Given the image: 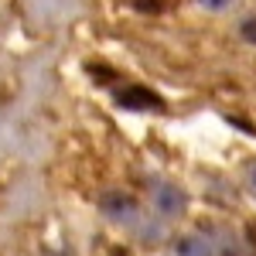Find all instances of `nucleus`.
<instances>
[{"label": "nucleus", "instance_id": "obj_3", "mask_svg": "<svg viewBox=\"0 0 256 256\" xmlns=\"http://www.w3.org/2000/svg\"><path fill=\"white\" fill-rule=\"evenodd\" d=\"M195 4L205 14H229V10L236 7V0H195Z\"/></svg>", "mask_w": 256, "mask_h": 256}, {"label": "nucleus", "instance_id": "obj_1", "mask_svg": "<svg viewBox=\"0 0 256 256\" xmlns=\"http://www.w3.org/2000/svg\"><path fill=\"white\" fill-rule=\"evenodd\" d=\"M150 208L160 218H178V216H184V208H188V195H184V188H178L174 181H160L150 192Z\"/></svg>", "mask_w": 256, "mask_h": 256}, {"label": "nucleus", "instance_id": "obj_2", "mask_svg": "<svg viewBox=\"0 0 256 256\" xmlns=\"http://www.w3.org/2000/svg\"><path fill=\"white\" fill-rule=\"evenodd\" d=\"M212 239L205 232H184L174 239V256H212Z\"/></svg>", "mask_w": 256, "mask_h": 256}, {"label": "nucleus", "instance_id": "obj_4", "mask_svg": "<svg viewBox=\"0 0 256 256\" xmlns=\"http://www.w3.org/2000/svg\"><path fill=\"white\" fill-rule=\"evenodd\" d=\"M246 192H250V198L256 202V160L246 168Z\"/></svg>", "mask_w": 256, "mask_h": 256}]
</instances>
